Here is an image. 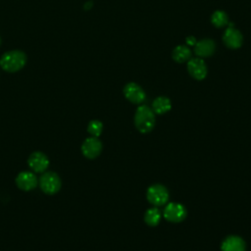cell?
I'll return each mask as SVG.
<instances>
[{
	"instance_id": "6da1fadb",
	"label": "cell",
	"mask_w": 251,
	"mask_h": 251,
	"mask_svg": "<svg viewBox=\"0 0 251 251\" xmlns=\"http://www.w3.org/2000/svg\"><path fill=\"white\" fill-rule=\"evenodd\" d=\"M26 63V56L23 51L12 50L4 53L0 59L1 68L9 73L20 71Z\"/></svg>"
},
{
	"instance_id": "7a4b0ae2",
	"label": "cell",
	"mask_w": 251,
	"mask_h": 251,
	"mask_svg": "<svg viewBox=\"0 0 251 251\" xmlns=\"http://www.w3.org/2000/svg\"><path fill=\"white\" fill-rule=\"evenodd\" d=\"M134 125L142 133L151 131L155 126V115L153 110L145 105L139 106L135 111Z\"/></svg>"
},
{
	"instance_id": "3957f363",
	"label": "cell",
	"mask_w": 251,
	"mask_h": 251,
	"mask_svg": "<svg viewBox=\"0 0 251 251\" xmlns=\"http://www.w3.org/2000/svg\"><path fill=\"white\" fill-rule=\"evenodd\" d=\"M39 186L44 193L55 194L61 188V178L54 172H46L39 177Z\"/></svg>"
},
{
	"instance_id": "277c9868",
	"label": "cell",
	"mask_w": 251,
	"mask_h": 251,
	"mask_svg": "<svg viewBox=\"0 0 251 251\" xmlns=\"http://www.w3.org/2000/svg\"><path fill=\"white\" fill-rule=\"evenodd\" d=\"M146 198L149 203L158 207L166 204L169 200V191L168 189L159 183L153 184L148 187L146 192Z\"/></svg>"
},
{
	"instance_id": "5b68a950",
	"label": "cell",
	"mask_w": 251,
	"mask_h": 251,
	"mask_svg": "<svg viewBox=\"0 0 251 251\" xmlns=\"http://www.w3.org/2000/svg\"><path fill=\"white\" fill-rule=\"evenodd\" d=\"M164 218L170 223H180L186 217V210L184 206L179 203H169L164 211H163Z\"/></svg>"
},
{
	"instance_id": "8992f818",
	"label": "cell",
	"mask_w": 251,
	"mask_h": 251,
	"mask_svg": "<svg viewBox=\"0 0 251 251\" xmlns=\"http://www.w3.org/2000/svg\"><path fill=\"white\" fill-rule=\"evenodd\" d=\"M102 151V143L98 137L91 136L86 138L81 145V152L84 157L94 159L100 155Z\"/></svg>"
},
{
	"instance_id": "52a82bcc",
	"label": "cell",
	"mask_w": 251,
	"mask_h": 251,
	"mask_svg": "<svg viewBox=\"0 0 251 251\" xmlns=\"http://www.w3.org/2000/svg\"><path fill=\"white\" fill-rule=\"evenodd\" d=\"M16 184L20 189L24 191H29L37 186L38 179L33 173L25 171L20 173L16 177Z\"/></svg>"
},
{
	"instance_id": "ba28073f",
	"label": "cell",
	"mask_w": 251,
	"mask_h": 251,
	"mask_svg": "<svg viewBox=\"0 0 251 251\" xmlns=\"http://www.w3.org/2000/svg\"><path fill=\"white\" fill-rule=\"evenodd\" d=\"M27 164L28 167L35 173H42L47 169L49 160L44 153L36 151L31 153V155L28 157Z\"/></svg>"
},
{
	"instance_id": "9c48e42d",
	"label": "cell",
	"mask_w": 251,
	"mask_h": 251,
	"mask_svg": "<svg viewBox=\"0 0 251 251\" xmlns=\"http://www.w3.org/2000/svg\"><path fill=\"white\" fill-rule=\"evenodd\" d=\"M124 94L128 101L134 104H139L145 99V92L138 84L134 82H129L125 86Z\"/></svg>"
},
{
	"instance_id": "30bf717a",
	"label": "cell",
	"mask_w": 251,
	"mask_h": 251,
	"mask_svg": "<svg viewBox=\"0 0 251 251\" xmlns=\"http://www.w3.org/2000/svg\"><path fill=\"white\" fill-rule=\"evenodd\" d=\"M188 73L195 79H203L207 75V67L201 58H194L188 61Z\"/></svg>"
},
{
	"instance_id": "8fae6325",
	"label": "cell",
	"mask_w": 251,
	"mask_h": 251,
	"mask_svg": "<svg viewBox=\"0 0 251 251\" xmlns=\"http://www.w3.org/2000/svg\"><path fill=\"white\" fill-rule=\"evenodd\" d=\"M223 39H224V42L225 44L228 47V48H231V49H236V48H239L242 44V34L237 30L235 29L234 27L230 26L228 27L225 33H224V36H223Z\"/></svg>"
},
{
	"instance_id": "7c38bea8",
	"label": "cell",
	"mask_w": 251,
	"mask_h": 251,
	"mask_svg": "<svg viewBox=\"0 0 251 251\" xmlns=\"http://www.w3.org/2000/svg\"><path fill=\"white\" fill-rule=\"evenodd\" d=\"M221 249L222 251H245L246 244L240 236L229 235L223 241Z\"/></svg>"
},
{
	"instance_id": "4fadbf2b",
	"label": "cell",
	"mask_w": 251,
	"mask_h": 251,
	"mask_svg": "<svg viewBox=\"0 0 251 251\" xmlns=\"http://www.w3.org/2000/svg\"><path fill=\"white\" fill-rule=\"evenodd\" d=\"M194 50L199 57H209L215 51V43L211 39H203L195 44Z\"/></svg>"
},
{
	"instance_id": "5bb4252c",
	"label": "cell",
	"mask_w": 251,
	"mask_h": 251,
	"mask_svg": "<svg viewBox=\"0 0 251 251\" xmlns=\"http://www.w3.org/2000/svg\"><path fill=\"white\" fill-rule=\"evenodd\" d=\"M172 104L169 98L165 97V96H159L157 97L152 104V110L154 113L159 114V115H163L165 113H167L168 111L171 110Z\"/></svg>"
},
{
	"instance_id": "9a60e30c",
	"label": "cell",
	"mask_w": 251,
	"mask_h": 251,
	"mask_svg": "<svg viewBox=\"0 0 251 251\" xmlns=\"http://www.w3.org/2000/svg\"><path fill=\"white\" fill-rule=\"evenodd\" d=\"M162 213L158 207L149 208L144 214V222L150 226H156L161 221Z\"/></svg>"
},
{
	"instance_id": "2e32d148",
	"label": "cell",
	"mask_w": 251,
	"mask_h": 251,
	"mask_svg": "<svg viewBox=\"0 0 251 251\" xmlns=\"http://www.w3.org/2000/svg\"><path fill=\"white\" fill-rule=\"evenodd\" d=\"M191 56V51L188 47L179 45L173 51V59L177 63H183L187 61Z\"/></svg>"
},
{
	"instance_id": "e0dca14e",
	"label": "cell",
	"mask_w": 251,
	"mask_h": 251,
	"mask_svg": "<svg viewBox=\"0 0 251 251\" xmlns=\"http://www.w3.org/2000/svg\"><path fill=\"white\" fill-rule=\"evenodd\" d=\"M212 24L217 26V27H222L224 25H226L228 22V18L226 16V14L223 11H216L213 13L212 18H211Z\"/></svg>"
},
{
	"instance_id": "ac0fdd59",
	"label": "cell",
	"mask_w": 251,
	"mask_h": 251,
	"mask_svg": "<svg viewBox=\"0 0 251 251\" xmlns=\"http://www.w3.org/2000/svg\"><path fill=\"white\" fill-rule=\"evenodd\" d=\"M102 129H103V125L100 121H97V120L91 121L87 126V131L92 136H95V137H98L101 134Z\"/></svg>"
},
{
	"instance_id": "d6986e66",
	"label": "cell",
	"mask_w": 251,
	"mask_h": 251,
	"mask_svg": "<svg viewBox=\"0 0 251 251\" xmlns=\"http://www.w3.org/2000/svg\"><path fill=\"white\" fill-rule=\"evenodd\" d=\"M186 43H187L188 45H195V44H196L195 38H194V37H192V36L187 37V39H186Z\"/></svg>"
},
{
	"instance_id": "ffe728a7",
	"label": "cell",
	"mask_w": 251,
	"mask_h": 251,
	"mask_svg": "<svg viewBox=\"0 0 251 251\" xmlns=\"http://www.w3.org/2000/svg\"><path fill=\"white\" fill-rule=\"evenodd\" d=\"M0 43H1V39H0Z\"/></svg>"
}]
</instances>
